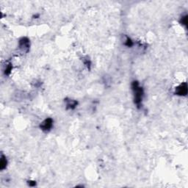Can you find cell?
Listing matches in <instances>:
<instances>
[{"instance_id": "3957f363", "label": "cell", "mask_w": 188, "mask_h": 188, "mask_svg": "<svg viewBox=\"0 0 188 188\" xmlns=\"http://www.w3.org/2000/svg\"><path fill=\"white\" fill-rule=\"evenodd\" d=\"M51 127H52V120L51 118H48L45 120L41 125V128L43 130H46V131L50 130Z\"/></svg>"}, {"instance_id": "7a4b0ae2", "label": "cell", "mask_w": 188, "mask_h": 188, "mask_svg": "<svg viewBox=\"0 0 188 188\" xmlns=\"http://www.w3.org/2000/svg\"><path fill=\"white\" fill-rule=\"evenodd\" d=\"M176 93H177L178 95L180 96L186 95L187 93V87L186 83L179 85V87L176 89Z\"/></svg>"}, {"instance_id": "6da1fadb", "label": "cell", "mask_w": 188, "mask_h": 188, "mask_svg": "<svg viewBox=\"0 0 188 188\" xmlns=\"http://www.w3.org/2000/svg\"><path fill=\"white\" fill-rule=\"evenodd\" d=\"M133 90L134 93V101L137 104H139L142 101V97H143V90L142 87L139 86L138 83L137 82H134L133 83Z\"/></svg>"}, {"instance_id": "277c9868", "label": "cell", "mask_w": 188, "mask_h": 188, "mask_svg": "<svg viewBox=\"0 0 188 188\" xmlns=\"http://www.w3.org/2000/svg\"><path fill=\"white\" fill-rule=\"evenodd\" d=\"M7 165V160L4 157V156H2V159H1V162H0V168L1 169H4Z\"/></svg>"}]
</instances>
